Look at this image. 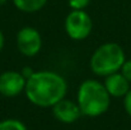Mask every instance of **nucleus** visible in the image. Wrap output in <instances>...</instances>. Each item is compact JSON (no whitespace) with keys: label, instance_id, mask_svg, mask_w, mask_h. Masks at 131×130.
<instances>
[{"label":"nucleus","instance_id":"1","mask_svg":"<svg viewBox=\"0 0 131 130\" xmlns=\"http://www.w3.org/2000/svg\"><path fill=\"white\" fill-rule=\"evenodd\" d=\"M26 96L31 103L38 107H52L65 98L66 81L51 70L35 72L26 82Z\"/></svg>","mask_w":131,"mask_h":130},{"label":"nucleus","instance_id":"2","mask_svg":"<svg viewBox=\"0 0 131 130\" xmlns=\"http://www.w3.org/2000/svg\"><path fill=\"white\" fill-rule=\"evenodd\" d=\"M77 103L80 107L82 115L97 117L108 110L111 96L103 83L94 79H87L79 86Z\"/></svg>","mask_w":131,"mask_h":130},{"label":"nucleus","instance_id":"3","mask_svg":"<svg viewBox=\"0 0 131 130\" xmlns=\"http://www.w3.org/2000/svg\"><path fill=\"white\" fill-rule=\"evenodd\" d=\"M124 48L118 43L108 42L101 45L90 57V69L99 77H107L110 74L121 70L125 63Z\"/></svg>","mask_w":131,"mask_h":130},{"label":"nucleus","instance_id":"4","mask_svg":"<svg viewBox=\"0 0 131 130\" xmlns=\"http://www.w3.org/2000/svg\"><path fill=\"white\" fill-rule=\"evenodd\" d=\"M93 28V22L87 12L71 10L65 19V31L73 40L80 41L87 38Z\"/></svg>","mask_w":131,"mask_h":130},{"label":"nucleus","instance_id":"5","mask_svg":"<svg viewBox=\"0 0 131 130\" xmlns=\"http://www.w3.org/2000/svg\"><path fill=\"white\" fill-rule=\"evenodd\" d=\"M17 46L24 56H35L41 51L42 37L36 28L23 27L17 35Z\"/></svg>","mask_w":131,"mask_h":130},{"label":"nucleus","instance_id":"6","mask_svg":"<svg viewBox=\"0 0 131 130\" xmlns=\"http://www.w3.org/2000/svg\"><path fill=\"white\" fill-rule=\"evenodd\" d=\"M27 79L22 73L8 70L0 74V94L5 97H15L26 88Z\"/></svg>","mask_w":131,"mask_h":130},{"label":"nucleus","instance_id":"7","mask_svg":"<svg viewBox=\"0 0 131 130\" xmlns=\"http://www.w3.org/2000/svg\"><path fill=\"white\" fill-rule=\"evenodd\" d=\"M52 114L56 120L64 124H73L82 116L79 105L65 98L59 101L55 106H52Z\"/></svg>","mask_w":131,"mask_h":130},{"label":"nucleus","instance_id":"8","mask_svg":"<svg viewBox=\"0 0 131 130\" xmlns=\"http://www.w3.org/2000/svg\"><path fill=\"white\" fill-rule=\"evenodd\" d=\"M103 84L111 97H125L130 91V82L118 72L107 75Z\"/></svg>","mask_w":131,"mask_h":130},{"label":"nucleus","instance_id":"9","mask_svg":"<svg viewBox=\"0 0 131 130\" xmlns=\"http://www.w3.org/2000/svg\"><path fill=\"white\" fill-rule=\"evenodd\" d=\"M17 9L24 13H35L41 10L47 0H13Z\"/></svg>","mask_w":131,"mask_h":130},{"label":"nucleus","instance_id":"10","mask_svg":"<svg viewBox=\"0 0 131 130\" xmlns=\"http://www.w3.org/2000/svg\"><path fill=\"white\" fill-rule=\"evenodd\" d=\"M0 130H27V128L20 120L6 119L0 121Z\"/></svg>","mask_w":131,"mask_h":130},{"label":"nucleus","instance_id":"11","mask_svg":"<svg viewBox=\"0 0 131 130\" xmlns=\"http://www.w3.org/2000/svg\"><path fill=\"white\" fill-rule=\"evenodd\" d=\"M90 0H69V5L73 10H84Z\"/></svg>","mask_w":131,"mask_h":130},{"label":"nucleus","instance_id":"12","mask_svg":"<svg viewBox=\"0 0 131 130\" xmlns=\"http://www.w3.org/2000/svg\"><path fill=\"white\" fill-rule=\"evenodd\" d=\"M120 72L122 73V75L131 83V59L130 60H125V63H124V65H122V68H121Z\"/></svg>","mask_w":131,"mask_h":130},{"label":"nucleus","instance_id":"13","mask_svg":"<svg viewBox=\"0 0 131 130\" xmlns=\"http://www.w3.org/2000/svg\"><path fill=\"white\" fill-rule=\"evenodd\" d=\"M124 107H125V111L127 112V115L131 117V89L126 93V96L124 98Z\"/></svg>","mask_w":131,"mask_h":130},{"label":"nucleus","instance_id":"14","mask_svg":"<svg viewBox=\"0 0 131 130\" xmlns=\"http://www.w3.org/2000/svg\"><path fill=\"white\" fill-rule=\"evenodd\" d=\"M33 73H35V72H33V70H32V68H29V66H26V68L22 70V74H23V77H24L26 79H28Z\"/></svg>","mask_w":131,"mask_h":130},{"label":"nucleus","instance_id":"15","mask_svg":"<svg viewBox=\"0 0 131 130\" xmlns=\"http://www.w3.org/2000/svg\"><path fill=\"white\" fill-rule=\"evenodd\" d=\"M3 47H4V35H3V32L0 31V51L3 50Z\"/></svg>","mask_w":131,"mask_h":130},{"label":"nucleus","instance_id":"16","mask_svg":"<svg viewBox=\"0 0 131 130\" xmlns=\"http://www.w3.org/2000/svg\"><path fill=\"white\" fill-rule=\"evenodd\" d=\"M8 0H0V5H3V4H5Z\"/></svg>","mask_w":131,"mask_h":130}]
</instances>
